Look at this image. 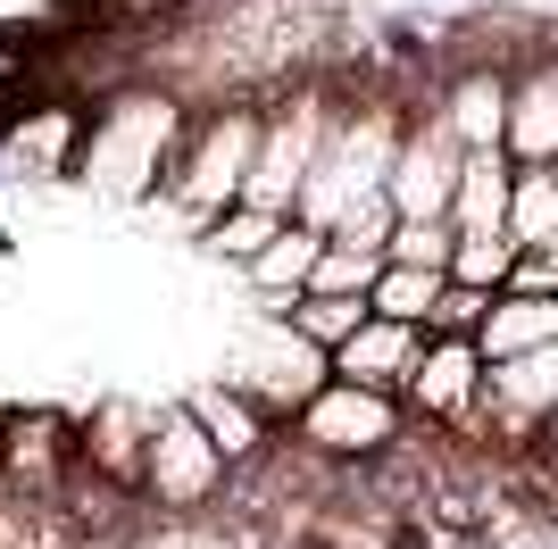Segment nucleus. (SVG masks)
Masks as SVG:
<instances>
[{
  "mask_svg": "<svg viewBox=\"0 0 558 549\" xmlns=\"http://www.w3.org/2000/svg\"><path fill=\"white\" fill-rule=\"evenodd\" d=\"M400 134H409V109H400V100H384V91L342 100V109H333L326 150H317V175H308V192H301V208H292V217H301V225H317V233H333L350 200H367V192H384V183H392Z\"/></svg>",
  "mask_w": 558,
  "mask_h": 549,
  "instance_id": "nucleus-1",
  "label": "nucleus"
},
{
  "mask_svg": "<svg viewBox=\"0 0 558 549\" xmlns=\"http://www.w3.org/2000/svg\"><path fill=\"white\" fill-rule=\"evenodd\" d=\"M251 159H258V109L251 100H226V109H201L167 159V200L184 208L192 225H217L242 192H251Z\"/></svg>",
  "mask_w": 558,
  "mask_h": 549,
  "instance_id": "nucleus-2",
  "label": "nucleus"
},
{
  "mask_svg": "<svg viewBox=\"0 0 558 549\" xmlns=\"http://www.w3.org/2000/svg\"><path fill=\"white\" fill-rule=\"evenodd\" d=\"M184 125H192V117L175 109L167 91H125V100H109V109L93 117V134H84V150H75V167H84L100 192H142L150 175H167Z\"/></svg>",
  "mask_w": 558,
  "mask_h": 549,
  "instance_id": "nucleus-3",
  "label": "nucleus"
},
{
  "mask_svg": "<svg viewBox=\"0 0 558 549\" xmlns=\"http://www.w3.org/2000/svg\"><path fill=\"white\" fill-rule=\"evenodd\" d=\"M326 134H333L326 84H292L283 100H267V109H258V159H251V192H242V200L267 208V217H292L308 175H317Z\"/></svg>",
  "mask_w": 558,
  "mask_h": 549,
  "instance_id": "nucleus-4",
  "label": "nucleus"
},
{
  "mask_svg": "<svg viewBox=\"0 0 558 549\" xmlns=\"http://www.w3.org/2000/svg\"><path fill=\"white\" fill-rule=\"evenodd\" d=\"M226 383L242 391L251 408H267L276 425H292V416H301L308 400H317V391L333 383V358H326L317 342H301V333H292V325H283L276 308H267V317H258L251 333L233 342Z\"/></svg>",
  "mask_w": 558,
  "mask_h": 549,
  "instance_id": "nucleus-5",
  "label": "nucleus"
},
{
  "mask_svg": "<svg viewBox=\"0 0 558 549\" xmlns=\"http://www.w3.org/2000/svg\"><path fill=\"white\" fill-rule=\"evenodd\" d=\"M292 450L301 457H326V466H359V457H392L400 434H409V408L392 391H359V383H326L292 425Z\"/></svg>",
  "mask_w": 558,
  "mask_h": 549,
  "instance_id": "nucleus-6",
  "label": "nucleus"
},
{
  "mask_svg": "<svg viewBox=\"0 0 558 549\" xmlns=\"http://www.w3.org/2000/svg\"><path fill=\"white\" fill-rule=\"evenodd\" d=\"M226 483H233V466L217 457V441L192 425L184 400L150 416V450H142V483H134V491L159 508V516H201Z\"/></svg>",
  "mask_w": 558,
  "mask_h": 549,
  "instance_id": "nucleus-7",
  "label": "nucleus"
},
{
  "mask_svg": "<svg viewBox=\"0 0 558 549\" xmlns=\"http://www.w3.org/2000/svg\"><path fill=\"white\" fill-rule=\"evenodd\" d=\"M459 175H466L459 134L442 125L434 100H417V109H409V134H400V159H392V183H384L392 217H400V225H450Z\"/></svg>",
  "mask_w": 558,
  "mask_h": 549,
  "instance_id": "nucleus-8",
  "label": "nucleus"
},
{
  "mask_svg": "<svg viewBox=\"0 0 558 549\" xmlns=\"http://www.w3.org/2000/svg\"><path fill=\"white\" fill-rule=\"evenodd\" d=\"M475 400H484V350L459 342V333H425V358H417V375H409V391H400L409 425H425V434H459V441H466Z\"/></svg>",
  "mask_w": 558,
  "mask_h": 549,
  "instance_id": "nucleus-9",
  "label": "nucleus"
},
{
  "mask_svg": "<svg viewBox=\"0 0 558 549\" xmlns=\"http://www.w3.org/2000/svg\"><path fill=\"white\" fill-rule=\"evenodd\" d=\"M184 408H192V425L217 441V457H226L233 475H251V466H267L276 457V416L267 408H251L233 383H201V391H184Z\"/></svg>",
  "mask_w": 558,
  "mask_h": 549,
  "instance_id": "nucleus-10",
  "label": "nucleus"
},
{
  "mask_svg": "<svg viewBox=\"0 0 558 549\" xmlns=\"http://www.w3.org/2000/svg\"><path fill=\"white\" fill-rule=\"evenodd\" d=\"M425 358V333L417 325H392V317H367L359 333H350L342 350H333V383H359V391H409V375H417Z\"/></svg>",
  "mask_w": 558,
  "mask_h": 549,
  "instance_id": "nucleus-11",
  "label": "nucleus"
},
{
  "mask_svg": "<svg viewBox=\"0 0 558 549\" xmlns=\"http://www.w3.org/2000/svg\"><path fill=\"white\" fill-rule=\"evenodd\" d=\"M509 68H459L442 91H434V109L442 125L459 134V150H500L509 142Z\"/></svg>",
  "mask_w": 558,
  "mask_h": 549,
  "instance_id": "nucleus-12",
  "label": "nucleus"
},
{
  "mask_svg": "<svg viewBox=\"0 0 558 549\" xmlns=\"http://www.w3.org/2000/svg\"><path fill=\"white\" fill-rule=\"evenodd\" d=\"M150 416L159 408H134V400H109L100 416H84V441H75V466L109 475L117 491L142 483V450H150Z\"/></svg>",
  "mask_w": 558,
  "mask_h": 549,
  "instance_id": "nucleus-13",
  "label": "nucleus"
},
{
  "mask_svg": "<svg viewBox=\"0 0 558 549\" xmlns=\"http://www.w3.org/2000/svg\"><path fill=\"white\" fill-rule=\"evenodd\" d=\"M500 150L517 167H558V59H534L509 84V142Z\"/></svg>",
  "mask_w": 558,
  "mask_h": 549,
  "instance_id": "nucleus-14",
  "label": "nucleus"
},
{
  "mask_svg": "<svg viewBox=\"0 0 558 549\" xmlns=\"http://www.w3.org/2000/svg\"><path fill=\"white\" fill-rule=\"evenodd\" d=\"M317 258H326V233L292 217V225H283L242 274H251V292L267 300V308H292V300H308V283H317Z\"/></svg>",
  "mask_w": 558,
  "mask_h": 549,
  "instance_id": "nucleus-15",
  "label": "nucleus"
},
{
  "mask_svg": "<svg viewBox=\"0 0 558 549\" xmlns=\"http://www.w3.org/2000/svg\"><path fill=\"white\" fill-rule=\"evenodd\" d=\"M509 192H517V159L509 150H466L459 200H450V233H509Z\"/></svg>",
  "mask_w": 558,
  "mask_h": 549,
  "instance_id": "nucleus-16",
  "label": "nucleus"
},
{
  "mask_svg": "<svg viewBox=\"0 0 558 549\" xmlns=\"http://www.w3.org/2000/svg\"><path fill=\"white\" fill-rule=\"evenodd\" d=\"M550 342H558V300H525V292H500V300L484 308V325H475L484 366L525 358V350H550Z\"/></svg>",
  "mask_w": 558,
  "mask_h": 549,
  "instance_id": "nucleus-17",
  "label": "nucleus"
},
{
  "mask_svg": "<svg viewBox=\"0 0 558 549\" xmlns=\"http://www.w3.org/2000/svg\"><path fill=\"white\" fill-rule=\"evenodd\" d=\"M509 242H517V251H550V242H558V167H517Z\"/></svg>",
  "mask_w": 558,
  "mask_h": 549,
  "instance_id": "nucleus-18",
  "label": "nucleus"
},
{
  "mask_svg": "<svg viewBox=\"0 0 558 549\" xmlns=\"http://www.w3.org/2000/svg\"><path fill=\"white\" fill-rule=\"evenodd\" d=\"M442 283H450V274H434V267H384V274H375V292H367V308L425 333V325H434V308H442Z\"/></svg>",
  "mask_w": 558,
  "mask_h": 549,
  "instance_id": "nucleus-19",
  "label": "nucleus"
},
{
  "mask_svg": "<svg viewBox=\"0 0 558 549\" xmlns=\"http://www.w3.org/2000/svg\"><path fill=\"white\" fill-rule=\"evenodd\" d=\"M276 317L292 325L301 342H317V350L333 358V350H342L350 333H359V325L375 317V308H367V300H326V292H308V300H292V308H276Z\"/></svg>",
  "mask_w": 558,
  "mask_h": 549,
  "instance_id": "nucleus-20",
  "label": "nucleus"
},
{
  "mask_svg": "<svg viewBox=\"0 0 558 549\" xmlns=\"http://www.w3.org/2000/svg\"><path fill=\"white\" fill-rule=\"evenodd\" d=\"M517 258H525V251H517L509 233H466L459 251H450V283L500 300V292H509V274H517Z\"/></svg>",
  "mask_w": 558,
  "mask_h": 549,
  "instance_id": "nucleus-21",
  "label": "nucleus"
},
{
  "mask_svg": "<svg viewBox=\"0 0 558 549\" xmlns=\"http://www.w3.org/2000/svg\"><path fill=\"white\" fill-rule=\"evenodd\" d=\"M283 225H292V217H267V208H251V200H233L226 217H217V225H201V242H209V251L226 258V267H251V258L267 251V242H276Z\"/></svg>",
  "mask_w": 558,
  "mask_h": 549,
  "instance_id": "nucleus-22",
  "label": "nucleus"
},
{
  "mask_svg": "<svg viewBox=\"0 0 558 549\" xmlns=\"http://www.w3.org/2000/svg\"><path fill=\"white\" fill-rule=\"evenodd\" d=\"M384 267H392L384 251H342V242H326V258H317V283H308V292H326V300H367Z\"/></svg>",
  "mask_w": 558,
  "mask_h": 549,
  "instance_id": "nucleus-23",
  "label": "nucleus"
},
{
  "mask_svg": "<svg viewBox=\"0 0 558 549\" xmlns=\"http://www.w3.org/2000/svg\"><path fill=\"white\" fill-rule=\"evenodd\" d=\"M392 225H400L392 200H384V192H367V200L342 208V225H333L326 242H342V251H384V258H392Z\"/></svg>",
  "mask_w": 558,
  "mask_h": 549,
  "instance_id": "nucleus-24",
  "label": "nucleus"
},
{
  "mask_svg": "<svg viewBox=\"0 0 558 549\" xmlns=\"http://www.w3.org/2000/svg\"><path fill=\"white\" fill-rule=\"evenodd\" d=\"M450 251H459V233H450V225H392V267L450 274Z\"/></svg>",
  "mask_w": 558,
  "mask_h": 549,
  "instance_id": "nucleus-25",
  "label": "nucleus"
},
{
  "mask_svg": "<svg viewBox=\"0 0 558 549\" xmlns=\"http://www.w3.org/2000/svg\"><path fill=\"white\" fill-rule=\"evenodd\" d=\"M484 308H492L484 292H466V283H442V308H434V325H425V333H459V342H475Z\"/></svg>",
  "mask_w": 558,
  "mask_h": 549,
  "instance_id": "nucleus-26",
  "label": "nucleus"
},
{
  "mask_svg": "<svg viewBox=\"0 0 558 549\" xmlns=\"http://www.w3.org/2000/svg\"><path fill=\"white\" fill-rule=\"evenodd\" d=\"M534 457H550V466H558V416L542 425V450H534Z\"/></svg>",
  "mask_w": 558,
  "mask_h": 549,
  "instance_id": "nucleus-27",
  "label": "nucleus"
}]
</instances>
